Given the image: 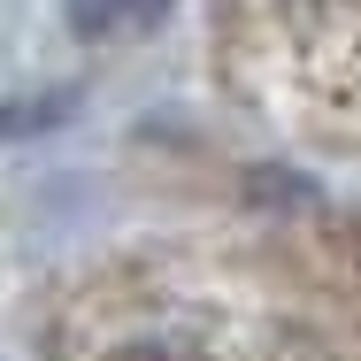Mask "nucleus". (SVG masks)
<instances>
[{
	"mask_svg": "<svg viewBox=\"0 0 361 361\" xmlns=\"http://www.w3.org/2000/svg\"><path fill=\"white\" fill-rule=\"evenodd\" d=\"M177 0H70V23L85 39H116V31H154Z\"/></svg>",
	"mask_w": 361,
	"mask_h": 361,
	"instance_id": "f257e3e1",
	"label": "nucleus"
}]
</instances>
